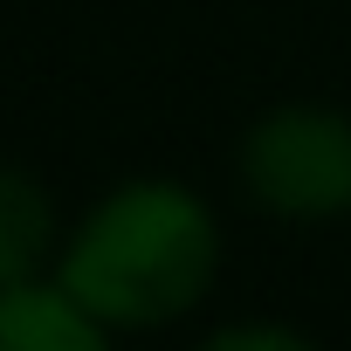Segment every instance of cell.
<instances>
[{"label": "cell", "mask_w": 351, "mask_h": 351, "mask_svg": "<svg viewBox=\"0 0 351 351\" xmlns=\"http://www.w3.org/2000/svg\"><path fill=\"white\" fill-rule=\"evenodd\" d=\"M0 351H117V330L97 324L56 276L0 289Z\"/></svg>", "instance_id": "3957f363"}, {"label": "cell", "mask_w": 351, "mask_h": 351, "mask_svg": "<svg viewBox=\"0 0 351 351\" xmlns=\"http://www.w3.org/2000/svg\"><path fill=\"white\" fill-rule=\"evenodd\" d=\"M193 351H324V344L282 317H234V324H214Z\"/></svg>", "instance_id": "5b68a950"}, {"label": "cell", "mask_w": 351, "mask_h": 351, "mask_svg": "<svg viewBox=\"0 0 351 351\" xmlns=\"http://www.w3.org/2000/svg\"><path fill=\"white\" fill-rule=\"evenodd\" d=\"M62 234L69 228L56 221L49 186L35 180V172H21V165H0V289L56 276Z\"/></svg>", "instance_id": "277c9868"}, {"label": "cell", "mask_w": 351, "mask_h": 351, "mask_svg": "<svg viewBox=\"0 0 351 351\" xmlns=\"http://www.w3.org/2000/svg\"><path fill=\"white\" fill-rule=\"evenodd\" d=\"M241 193L269 221H351V117L330 104H276L241 131Z\"/></svg>", "instance_id": "7a4b0ae2"}, {"label": "cell", "mask_w": 351, "mask_h": 351, "mask_svg": "<svg viewBox=\"0 0 351 351\" xmlns=\"http://www.w3.org/2000/svg\"><path fill=\"white\" fill-rule=\"evenodd\" d=\"M56 282L117 337L165 330L221 282V214L186 180H124L62 234Z\"/></svg>", "instance_id": "6da1fadb"}]
</instances>
